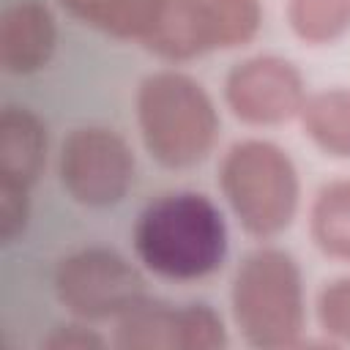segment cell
<instances>
[{
  "mask_svg": "<svg viewBox=\"0 0 350 350\" xmlns=\"http://www.w3.org/2000/svg\"><path fill=\"white\" fill-rule=\"evenodd\" d=\"M57 46V22L46 3L16 0L0 16V66L11 77L41 71Z\"/></svg>",
  "mask_w": 350,
  "mask_h": 350,
  "instance_id": "8",
  "label": "cell"
},
{
  "mask_svg": "<svg viewBox=\"0 0 350 350\" xmlns=\"http://www.w3.org/2000/svg\"><path fill=\"white\" fill-rule=\"evenodd\" d=\"M63 191L85 208H112L134 186L137 159L123 134L107 126L68 131L57 156Z\"/></svg>",
  "mask_w": 350,
  "mask_h": 350,
  "instance_id": "6",
  "label": "cell"
},
{
  "mask_svg": "<svg viewBox=\"0 0 350 350\" xmlns=\"http://www.w3.org/2000/svg\"><path fill=\"white\" fill-rule=\"evenodd\" d=\"M57 3L68 16L104 36L120 41L129 38L142 41L164 0H57Z\"/></svg>",
  "mask_w": 350,
  "mask_h": 350,
  "instance_id": "13",
  "label": "cell"
},
{
  "mask_svg": "<svg viewBox=\"0 0 350 350\" xmlns=\"http://www.w3.org/2000/svg\"><path fill=\"white\" fill-rule=\"evenodd\" d=\"M284 16L293 36L312 46L350 33V0H284Z\"/></svg>",
  "mask_w": 350,
  "mask_h": 350,
  "instance_id": "15",
  "label": "cell"
},
{
  "mask_svg": "<svg viewBox=\"0 0 350 350\" xmlns=\"http://www.w3.org/2000/svg\"><path fill=\"white\" fill-rule=\"evenodd\" d=\"M298 120L317 150L331 159H350V88L309 93Z\"/></svg>",
  "mask_w": 350,
  "mask_h": 350,
  "instance_id": "12",
  "label": "cell"
},
{
  "mask_svg": "<svg viewBox=\"0 0 350 350\" xmlns=\"http://www.w3.org/2000/svg\"><path fill=\"white\" fill-rule=\"evenodd\" d=\"M30 221V186L0 178V241L14 243Z\"/></svg>",
  "mask_w": 350,
  "mask_h": 350,
  "instance_id": "19",
  "label": "cell"
},
{
  "mask_svg": "<svg viewBox=\"0 0 350 350\" xmlns=\"http://www.w3.org/2000/svg\"><path fill=\"white\" fill-rule=\"evenodd\" d=\"M52 287L60 306L85 323H115L148 298L139 265L109 246H85L66 254L55 268Z\"/></svg>",
  "mask_w": 350,
  "mask_h": 350,
  "instance_id": "5",
  "label": "cell"
},
{
  "mask_svg": "<svg viewBox=\"0 0 350 350\" xmlns=\"http://www.w3.org/2000/svg\"><path fill=\"white\" fill-rule=\"evenodd\" d=\"M145 150L167 170H189L208 159L219 137V109L211 93L186 71L159 68L134 96Z\"/></svg>",
  "mask_w": 350,
  "mask_h": 350,
  "instance_id": "2",
  "label": "cell"
},
{
  "mask_svg": "<svg viewBox=\"0 0 350 350\" xmlns=\"http://www.w3.org/2000/svg\"><path fill=\"white\" fill-rule=\"evenodd\" d=\"M178 309H180V350H219L227 345V325L211 304L191 301Z\"/></svg>",
  "mask_w": 350,
  "mask_h": 350,
  "instance_id": "17",
  "label": "cell"
},
{
  "mask_svg": "<svg viewBox=\"0 0 350 350\" xmlns=\"http://www.w3.org/2000/svg\"><path fill=\"white\" fill-rule=\"evenodd\" d=\"M230 314L249 347L284 350L304 345L306 293L298 260L282 246L249 252L230 282Z\"/></svg>",
  "mask_w": 350,
  "mask_h": 350,
  "instance_id": "3",
  "label": "cell"
},
{
  "mask_svg": "<svg viewBox=\"0 0 350 350\" xmlns=\"http://www.w3.org/2000/svg\"><path fill=\"white\" fill-rule=\"evenodd\" d=\"M142 46L167 63H189L219 49L208 0H164Z\"/></svg>",
  "mask_w": 350,
  "mask_h": 350,
  "instance_id": "9",
  "label": "cell"
},
{
  "mask_svg": "<svg viewBox=\"0 0 350 350\" xmlns=\"http://www.w3.org/2000/svg\"><path fill=\"white\" fill-rule=\"evenodd\" d=\"M219 191L241 224L257 241L282 235L301 205V178L290 153L260 137L232 142L219 161Z\"/></svg>",
  "mask_w": 350,
  "mask_h": 350,
  "instance_id": "4",
  "label": "cell"
},
{
  "mask_svg": "<svg viewBox=\"0 0 350 350\" xmlns=\"http://www.w3.org/2000/svg\"><path fill=\"white\" fill-rule=\"evenodd\" d=\"M219 49L246 46L262 27L260 0H208Z\"/></svg>",
  "mask_w": 350,
  "mask_h": 350,
  "instance_id": "16",
  "label": "cell"
},
{
  "mask_svg": "<svg viewBox=\"0 0 350 350\" xmlns=\"http://www.w3.org/2000/svg\"><path fill=\"white\" fill-rule=\"evenodd\" d=\"M298 66L282 55H252L224 77V104L246 126H279L298 118L306 101Z\"/></svg>",
  "mask_w": 350,
  "mask_h": 350,
  "instance_id": "7",
  "label": "cell"
},
{
  "mask_svg": "<svg viewBox=\"0 0 350 350\" xmlns=\"http://www.w3.org/2000/svg\"><path fill=\"white\" fill-rule=\"evenodd\" d=\"M46 167V123L22 104H5L0 115V178L36 186Z\"/></svg>",
  "mask_w": 350,
  "mask_h": 350,
  "instance_id": "10",
  "label": "cell"
},
{
  "mask_svg": "<svg viewBox=\"0 0 350 350\" xmlns=\"http://www.w3.org/2000/svg\"><path fill=\"white\" fill-rule=\"evenodd\" d=\"M314 317L331 345H350V276H339L317 293Z\"/></svg>",
  "mask_w": 350,
  "mask_h": 350,
  "instance_id": "18",
  "label": "cell"
},
{
  "mask_svg": "<svg viewBox=\"0 0 350 350\" xmlns=\"http://www.w3.org/2000/svg\"><path fill=\"white\" fill-rule=\"evenodd\" d=\"M112 345L120 350H180V309L142 298L115 320Z\"/></svg>",
  "mask_w": 350,
  "mask_h": 350,
  "instance_id": "11",
  "label": "cell"
},
{
  "mask_svg": "<svg viewBox=\"0 0 350 350\" xmlns=\"http://www.w3.org/2000/svg\"><path fill=\"white\" fill-rule=\"evenodd\" d=\"M309 238L325 257L350 262V178L328 180L314 191Z\"/></svg>",
  "mask_w": 350,
  "mask_h": 350,
  "instance_id": "14",
  "label": "cell"
},
{
  "mask_svg": "<svg viewBox=\"0 0 350 350\" xmlns=\"http://www.w3.org/2000/svg\"><path fill=\"white\" fill-rule=\"evenodd\" d=\"M131 243L145 271L170 282H200L227 260L230 232L208 194L178 189L153 197L139 211Z\"/></svg>",
  "mask_w": 350,
  "mask_h": 350,
  "instance_id": "1",
  "label": "cell"
},
{
  "mask_svg": "<svg viewBox=\"0 0 350 350\" xmlns=\"http://www.w3.org/2000/svg\"><path fill=\"white\" fill-rule=\"evenodd\" d=\"M41 347H49V350H98V347H107V339L96 328H90L85 320L74 317V323L52 328L41 339Z\"/></svg>",
  "mask_w": 350,
  "mask_h": 350,
  "instance_id": "20",
  "label": "cell"
}]
</instances>
